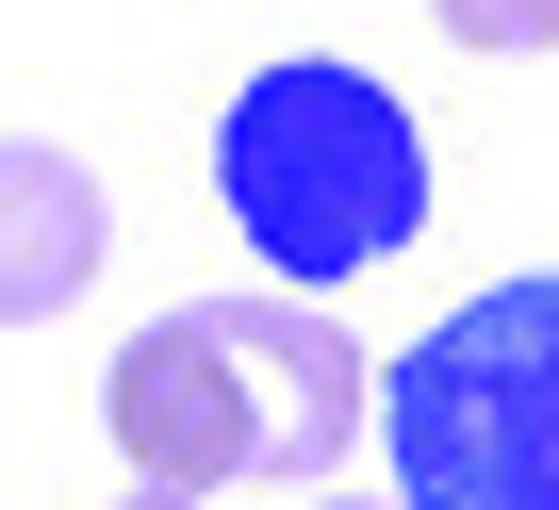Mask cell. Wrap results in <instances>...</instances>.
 Here are the masks:
<instances>
[{"instance_id":"4","label":"cell","mask_w":559,"mask_h":510,"mask_svg":"<svg viewBox=\"0 0 559 510\" xmlns=\"http://www.w3.org/2000/svg\"><path fill=\"white\" fill-rule=\"evenodd\" d=\"M99 281V181L34 132H0V330H50Z\"/></svg>"},{"instance_id":"7","label":"cell","mask_w":559,"mask_h":510,"mask_svg":"<svg viewBox=\"0 0 559 510\" xmlns=\"http://www.w3.org/2000/svg\"><path fill=\"white\" fill-rule=\"evenodd\" d=\"M297 510H379V494H297Z\"/></svg>"},{"instance_id":"1","label":"cell","mask_w":559,"mask_h":510,"mask_svg":"<svg viewBox=\"0 0 559 510\" xmlns=\"http://www.w3.org/2000/svg\"><path fill=\"white\" fill-rule=\"evenodd\" d=\"M99 412L165 494H330L346 428H379V363L313 297H198L116 346Z\"/></svg>"},{"instance_id":"5","label":"cell","mask_w":559,"mask_h":510,"mask_svg":"<svg viewBox=\"0 0 559 510\" xmlns=\"http://www.w3.org/2000/svg\"><path fill=\"white\" fill-rule=\"evenodd\" d=\"M461 50H559V0H428Z\"/></svg>"},{"instance_id":"3","label":"cell","mask_w":559,"mask_h":510,"mask_svg":"<svg viewBox=\"0 0 559 510\" xmlns=\"http://www.w3.org/2000/svg\"><path fill=\"white\" fill-rule=\"evenodd\" d=\"M379 461L395 510H559V281H493L379 363Z\"/></svg>"},{"instance_id":"2","label":"cell","mask_w":559,"mask_h":510,"mask_svg":"<svg viewBox=\"0 0 559 510\" xmlns=\"http://www.w3.org/2000/svg\"><path fill=\"white\" fill-rule=\"evenodd\" d=\"M214 198L247 230V264H280L313 297V281H362L428 230V132L395 116L379 67H263L214 132Z\"/></svg>"},{"instance_id":"6","label":"cell","mask_w":559,"mask_h":510,"mask_svg":"<svg viewBox=\"0 0 559 510\" xmlns=\"http://www.w3.org/2000/svg\"><path fill=\"white\" fill-rule=\"evenodd\" d=\"M116 510H198V494H165V477H132V494H116Z\"/></svg>"}]
</instances>
